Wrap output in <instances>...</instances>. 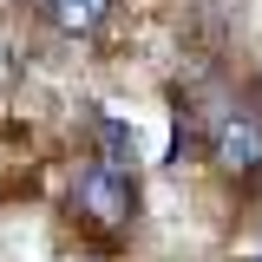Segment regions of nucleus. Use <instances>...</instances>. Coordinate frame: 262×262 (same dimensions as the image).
I'll list each match as a JSON object with an SVG mask.
<instances>
[{
	"label": "nucleus",
	"instance_id": "7ed1b4c3",
	"mask_svg": "<svg viewBox=\"0 0 262 262\" xmlns=\"http://www.w3.org/2000/svg\"><path fill=\"white\" fill-rule=\"evenodd\" d=\"M138 138H131L118 118H98V158L92 164H105L112 177H138V151H131Z\"/></svg>",
	"mask_w": 262,
	"mask_h": 262
},
{
	"label": "nucleus",
	"instance_id": "20e7f679",
	"mask_svg": "<svg viewBox=\"0 0 262 262\" xmlns=\"http://www.w3.org/2000/svg\"><path fill=\"white\" fill-rule=\"evenodd\" d=\"M46 13H53L66 33H92V27H105L112 0H46Z\"/></svg>",
	"mask_w": 262,
	"mask_h": 262
},
{
	"label": "nucleus",
	"instance_id": "f257e3e1",
	"mask_svg": "<svg viewBox=\"0 0 262 262\" xmlns=\"http://www.w3.org/2000/svg\"><path fill=\"white\" fill-rule=\"evenodd\" d=\"M210 158H216V170H223L229 184L262 177V125L249 112H216L210 118Z\"/></svg>",
	"mask_w": 262,
	"mask_h": 262
},
{
	"label": "nucleus",
	"instance_id": "f03ea898",
	"mask_svg": "<svg viewBox=\"0 0 262 262\" xmlns=\"http://www.w3.org/2000/svg\"><path fill=\"white\" fill-rule=\"evenodd\" d=\"M131 177H112L105 164H79V177H72V210L79 216H92L98 229H118L131 223Z\"/></svg>",
	"mask_w": 262,
	"mask_h": 262
}]
</instances>
